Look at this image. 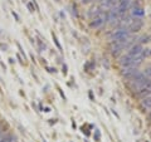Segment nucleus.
Listing matches in <instances>:
<instances>
[{"mask_svg": "<svg viewBox=\"0 0 151 142\" xmlns=\"http://www.w3.org/2000/svg\"><path fill=\"white\" fill-rule=\"evenodd\" d=\"M149 84H151V80H150V78L146 77V75L142 78L137 79V80H130L129 82V86L131 88V91H139V89L149 86Z\"/></svg>", "mask_w": 151, "mask_h": 142, "instance_id": "nucleus-1", "label": "nucleus"}, {"mask_svg": "<svg viewBox=\"0 0 151 142\" xmlns=\"http://www.w3.org/2000/svg\"><path fill=\"white\" fill-rule=\"evenodd\" d=\"M105 23H106L105 22V16H103V11H102L101 15L92 18V20L89 22V27H91L92 29H98V28H101Z\"/></svg>", "mask_w": 151, "mask_h": 142, "instance_id": "nucleus-2", "label": "nucleus"}, {"mask_svg": "<svg viewBox=\"0 0 151 142\" xmlns=\"http://www.w3.org/2000/svg\"><path fill=\"white\" fill-rule=\"evenodd\" d=\"M129 35H130V32L127 29H119L113 32L111 38L112 40H120V39H129Z\"/></svg>", "mask_w": 151, "mask_h": 142, "instance_id": "nucleus-3", "label": "nucleus"}, {"mask_svg": "<svg viewBox=\"0 0 151 142\" xmlns=\"http://www.w3.org/2000/svg\"><path fill=\"white\" fill-rule=\"evenodd\" d=\"M144 25V22L141 20V18H136L135 20H132L130 23V28H129V32L131 33H136V32H139L141 28H142Z\"/></svg>", "mask_w": 151, "mask_h": 142, "instance_id": "nucleus-4", "label": "nucleus"}, {"mask_svg": "<svg viewBox=\"0 0 151 142\" xmlns=\"http://www.w3.org/2000/svg\"><path fill=\"white\" fill-rule=\"evenodd\" d=\"M131 6V0H120L119 1V13L120 15H124V14L129 10Z\"/></svg>", "mask_w": 151, "mask_h": 142, "instance_id": "nucleus-5", "label": "nucleus"}, {"mask_svg": "<svg viewBox=\"0 0 151 142\" xmlns=\"http://www.w3.org/2000/svg\"><path fill=\"white\" fill-rule=\"evenodd\" d=\"M120 63H121V65L124 68H126V67H135V58L134 57H131V55H125V57H122L121 58V60H120Z\"/></svg>", "mask_w": 151, "mask_h": 142, "instance_id": "nucleus-6", "label": "nucleus"}, {"mask_svg": "<svg viewBox=\"0 0 151 142\" xmlns=\"http://www.w3.org/2000/svg\"><path fill=\"white\" fill-rule=\"evenodd\" d=\"M142 44H140V43H137V44H134L130 48V50H129V55H131V57H134V58H136V57H139L141 53H142Z\"/></svg>", "mask_w": 151, "mask_h": 142, "instance_id": "nucleus-7", "label": "nucleus"}, {"mask_svg": "<svg viewBox=\"0 0 151 142\" xmlns=\"http://www.w3.org/2000/svg\"><path fill=\"white\" fill-rule=\"evenodd\" d=\"M136 72H137V68H136V67H126V68L122 69L121 74H122V77H124V78L131 79Z\"/></svg>", "mask_w": 151, "mask_h": 142, "instance_id": "nucleus-8", "label": "nucleus"}, {"mask_svg": "<svg viewBox=\"0 0 151 142\" xmlns=\"http://www.w3.org/2000/svg\"><path fill=\"white\" fill-rule=\"evenodd\" d=\"M151 94V84H149V86H146L144 88H141L137 91V93H136V97L139 98H145Z\"/></svg>", "mask_w": 151, "mask_h": 142, "instance_id": "nucleus-9", "label": "nucleus"}, {"mask_svg": "<svg viewBox=\"0 0 151 142\" xmlns=\"http://www.w3.org/2000/svg\"><path fill=\"white\" fill-rule=\"evenodd\" d=\"M132 15L135 18H142L145 15V11L140 5H137V6H134V9H132Z\"/></svg>", "mask_w": 151, "mask_h": 142, "instance_id": "nucleus-10", "label": "nucleus"}, {"mask_svg": "<svg viewBox=\"0 0 151 142\" xmlns=\"http://www.w3.org/2000/svg\"><path fill=\"white\" fill-rule=\"evenodd\" d=\"M116 3H117V0H103L102 1V8H105V9H111L116 5Z\"/></svg>", "mask_w": 151, "mask_h": 142, "instance_id": "nucleus-11", "label": "nucleus"}, {"mask_svg": "<svg viewBox=\"0 0 151 142\" xmlns=\"http://www.w3.org/2000/svg\"><path fill=\"white\" fill-rule=\"evenodd\" d=\"M141 106L144 108H151V94L147 97L142 98V101H141Z\"/></svg>", "mask_w": 151, "mask_h": 142, "instance_id": "nucleus-12", "label": "nucleus"}, {"mask_svg": "<svg viewBox=\"0 0 151 142\" xmlns=\"http://www.w3.org/2000/svg\"><path fill=\"white\" fill-rule=\"evenodd\" d=\"M15 141H17V138L13 135H5V136H3V138H1V142H15Z\"/></svg>", "mask_w": 151, "mask_h": 142, "instance_id": "nucleus-13", "label": "nucleus"}, {"mask_svg": "<svg viewBox=\"0 0 151 142\" xmlns=\"http://www.w3.org/2000/svg\"><path fill=\"white\" fill-rule=\"evenodd\" d=\"M52 37H53V42H54V44L57 45V48H58V50H60V52H62V45H60L59 40H58V38H57L54 34H52Z\"/></svg>", "mask_w": 151, "mask_h": 142, "instance_id": "nucleus-14", "label": "nucleus"}, {"mask_svg": "<svg viewBox=\"0 0 151 142\" xmlns=\"http://www.w3.org/2000/svg\"><path fill=\"white\" fill-rule=\"evenodd\" d=\"M149 42H150L149 35H142L140 38V44H145V43H149Z\"/></svg>", "mask_w": 151, "mask_h": 142, "instance_id": "nucleus-15", "label": "nucleus"}, {"mask_svg": "<svg viewBox=\"0 0 151 142\" xmlns=\"http://www.w3.org/2000/svg\"><path fill=\"white\" fill-rule=\"evenodd\" d=\"M37 43H38V47H39V52H44V50H45V44L43 43V42H42V40H38Z\"/></svg>", "mask_w": 151, "mask_h": 142, "instance_id": "nucleus-16", "label": "nucleus"}, {"mask_svg": "<svg viewBox=\"0 0 151 142\" xmlns=\"http://www.w3.org/2000/svg\"><path fill=\"white\" fill-rule=\"evenodd\" d=\"M84 69L88 70V72H91V70L93 69V63H87L86 65H84Z\"/></svg>", "mask_w": 151, "mask_h": 142, "instance_id": "nucleus-17", "label": "nucleus"}, {"mask_svg": "<svg viewBox=\"0 0 151 142\" xmlns=\"http://www.w3.org/2000/svg\"><path fill=\"white\" fill-rule=\"evenodd\" d=\"M5 130H6V126H4L3 123H0V136H3V135H4Z\"/></svg>", "mask_w": 151, "mask_h": 142, "instance_id": "nucleus-18", "label": "nucleus"}, {"mask_svg": "<svg viewBox=\"0 0 151 142\" xmlns=\"http://www.w3.org/2000/svg\"><path fill=\"white\" fill-rule=\"evenodd\" d=\"M27 6H28V9H29V11H30V13H33V11H34V10H35V8H34V6H33V5H32V4H30V3H27Z\"/></svg>", "mask_w": 151, "mask_h": 142, "instance_id": "nucleus-19", "label": "nucleus"}, {"mask_svg": "<svg viewBox=\"0 0 151 142\" xmlns=\"http://www.w3.org/2000/svg\"><path fill=\"white\" fill-rule=\"evenodd\" d=\"M145 75H147V78H151V68H147V69H145Z\"/></svg>", "mask_w": 151, "mask_h": 142, "instance_id": "nucleus-20", "label": "nucleus"}, {"mask_svg": "<svg viewBox=\"0 0 151 142\" xmlns=\"http://www.w3.org/2000/svg\"><path fill=\"white\" fill-rule=\"evenodd\" d=\"M18 48H19V50H20V53H22L23 55H24V58H27V55H25V52H24V50H23V48H22V45H20V44H19V43H18Z\"/></svg>", "mask_w": 151, "mask_h": 142, "instance_id": "nucleus-21", "label": "nucleus"}, {"mask_svg": "<svg viewBox=\"0 0 151 142\" xmlns=\"http://www.w3.org/2000/svg\"><path fill=\"white\" fill-rule=\"evenodd\" d=\"M13 16L15 18V20H17V22H20V19H19V15H18L15 11H13Z\"/></svg>", "mask_w": 151, "mask_h": 142, "instance_id": "nucleus-22", "label": "nucleus"}, {"mask_svg": "<svg viewBox=\"0 0 151 142\" xmlns=\"http://www.w3.org/2000/svg\"><path fill=\"white\" fill-rule=\"evenodd\" d=\"M48 72H49V73H55L57 70H55L54 68H48Z\"/></svg>", "mask_w": 151, "mask_h": 142, "instance_id": "nucleus-23", "label": "nucleus"}, {"mask_svg": "<svg viewBox=\"0 0 151 142\" xmlns=\"http://www.w3.org/2000/svg\"><path fill=\"white\" fill-rule=\"evenodd\" d=\"M0 47H1V49H3L4 52H5V50L8 49V47H6V45H4V44H0Z\"/></svg>", "mask_w": 151, "mask_h": 142, "instance_id": "nucleus-24", "label": "nucleus"}, {"mask_svg": "<svg viewBox=\"0 0 151 142\" xmlns=\"http://www.w3.org/2000/svg\"><path fill=\"white\" fill-rule=\"evenodd\" d=\"M63 73L67 74V65H64V67H63Z\"/></svg>", "mask_w": 151, "mask_h": 142, "instance_id": "nucleus-25", "label": "nucleus"}, {"mask_svg": "<svg viewBox=\"0 0 151 142\" xmlns=\"http://www.w3.org/2000/svg\"><path fill=\"white\" fill-rule=\"evenodd\" d=\"M149 117H150V120H151V112H150V115H149Z\"/></svg>", "mask_w": 151, "mask_h": 142, "instance_id": "nucleus-26", "label": "nucleus"}]
</instances>
